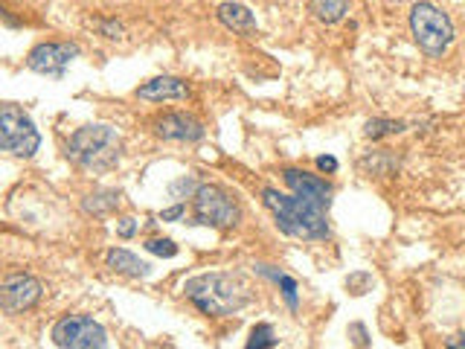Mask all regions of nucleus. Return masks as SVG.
<instances>
[{"label": "nucleus", "instance_id": "nucleus-1", "mask_svg": "<svg viewBox=\"0 0 465 349\" xmlns=\"http://www.w3.org/2000/svg\"><path fill=\"white\" fill-rule=\"evenodd\" d=\"M183 294L192 300L198 312L209 317H233L254 300L250 285L233 271H212V274L192 277L183 285Z\"/></svg>", "mask_w": 465, "mask_h": 349}, {"label": "nucleus", "instance_id": "nucleus-2", "mask_svg": "<svg viewBox=\"0 0 465 349\" xmlns=\"http://www.w3.org/2000/svg\"><path fill=\"white\" fill-rule=\"evenodd\" d=\"M262 204L270 210V216L277 219V227L291 239H303V242H320L332 236V227L326 221V210L305 201L297 192H285L279 189H262Z\"/></svg>", "mask_w": 465, "mask_h": 349}, {"label": "nucleus", "instance_id": "nucleus-3", "mask_svg": "<svg viewBox=\"0 0 465 349\" xmlns=\"http://www.w3.org/2000/svg\"><path fill=\"white\" fill-rule=\"evenodd\" d=\"M67 158L88 172H108L123 158V137L108 123H88L70 134Z\"/></svg>", "mask_w": 465, "mask_h": 349}, {"label": "nucleus", "instance_id": "nucleus-4", "mask_svg": "<svg viewBox=\"0 0 465 349\" xmlns=\"http://www.w3.org/2000/svg\"><path fill=\"white\" fill-rule=\"evenodd\" d=\"M410 32L419 50L428 58H442L454 44V21L448 12H442L431 0H416L410 6Z\"/></svg>", "mask_w": 465, "mask_h": 349}, {"label": "nucleus", "instance_id": "nucleus-5", "mask_svg": "<svg viewBox=\"0 0 465 349\" xmlns=\"http://www.w3.org/2000/svg\"><path fill=\"white\" fill-rule=\"evenodd\" d=\"M192 198H195V207H192L195 224H204L212 230H233L242 221V207L224 186L201 184Z\"/></svg>", "mask_w": 465, "mask_h": 349}, {"label": "nucleus", "instance_id": "nucleus-6", "mask_svg": "<svg viewBox=\"0 0 465 349\" xmlns=\"http://www.w3.org/2000/svg\"><path fill=\"white\" fill-rule=\"evenodd\" d=\"M41 146V134L24 108L15 102H4L0 108V149L12 158H32Z\"/></svg>", "mask_w": 465, "mask_h": 349}, {"label": "nucleus", "instance_id": "nucleus-7", "mask_svg": "<svg viewBox=\"0 0 465 349\" xmlns=\"http://www.w3.org/2000/svg\"><path fill=\"white\" fill-rule=\"evenodd\" d=\"M53 343L62 349H105L108 332L88 315H67L53 326Z\"/></svg>", "mask_w": 465, "mask_h": 349}, {"label": "nucleus", "instance_id": "nucleus-8", "mask_svg": "<svg viewBox=\"0 0 465 349\" xmlns=\"http://www.w3.org/2000/svg\"><path fill=\"white\" fill-rule=\"evenodd\" d=\"M79 55V47L70 41H44L29 50L27 55V67L32 73L41 76H53V79H62L64 70L70 67V62Z\"/></svg>", "mask_w": 465, "mask_h": 349}, {"label": "nucleus", "instance_id": "nucleus-9", "mask_svg": "<svg viewBox=\"0 0 465 349\" xmlns=\"http://www.w3.org/2000/svg\"><path fill=\"white\" fill-rule=\"evenodd\" d=\"M44 294V285L38 282L29 274H12L4 280V288H0V306H4L6 315H21L29 312V308L38 306Z\"/></svg>", "mask_w": 465, "mask_h": 349}, {"label": "nucleus", "instance_id": "nucleus-10", "mask_svg": "<svg viewBox=\"0 0 465 349\" xmlns=\"http://www.w3.org/2000/svg\"><path fill=\"white\" fill-rule=\"evenodd\" d=\"M154 134L169 143H198V140H204L207 128L198 116L178 111V114H163L160 120L154 123Z\"/></svg>", "mask_w": 465, "mask_h": 349}, {"label": "nucleus", "instance_id": "nucleus-11", "mask_svg": "<svg viewBox=\"0 0 465 349\" xmlns=\"http://www.w3.org/2000/svg\"><path fill=\"white\" fill-rule=\"evenodd\" d=\"M282 181L291 192H297L305 201H312L323 210L332 207V184H326L317 174L305 172V169H282Z\"/></svg>", "mask_w": 465, "mask_h": 349}, {"label": "nucleus", "instance_id": "nucleus-12", "mask_svg": "<svg viewBox=\"0 0 465 349\" xmlns=\"http://www.w3.org/2000/svg\"><path fill=\"white\" fill-rule=\"evenodd\" d=\"M189 85L178 76H158V79H148L137 88V100L143 102H169V100H186Z\"/></svg>", "mask_w": 465, "mask_h": 349}, {"label": "nucleus", "instance_id": "nucleus-13", "mask_svg": "<svg viewBox=\"0 0 465 349\" xmlns=\"http://www.w3.org/2000/svg\"><path fill=\"white\" fill-rule=\"evenodd\" d=\"M221 27H227L230 32L236 35H256V18L244 4H236V0H224V4L216 9Z\"/></svg>", "mask_w": 465, "mask_h": 349}, {"label": "nucleus", "instance_id": "nucleus-14", "mask_svg": "<svg viewBox=\"0 0 465 349\" xmlns=\"http://www.w3.org/2000/svg\"><path fill=\"white\" fill-rule=\"evenodd\" d=\"M105 265L113 271V274H123V277H131V280H143L151 274V265L143 262L137 254H131L125 247H111L105 254Z\"/></svg>", "mask_w": 465, "mask_h": 349}, {"label": "nucleus", "instance_id": "nucleus-15", "mask_svg": "<svg viewBox=\"0 0 465 349\" xmlns=\"http://www.w3.org/2000/svg\"><path fill=\"white\" fill-rule=\"evenodd\" d=\"M308 9H312V15L317 18L320 24L332 27V24H338V21H343V18H346L349 0H312Z\"/></svg>", "mask_w": 465, "mask_h": 349}, {"label": "nucleus", "instance_id": "nucleus-16", "mask_svg": "<svg viewBox=\"0 0 465 349\" xmlns=\"http://www.w3.org/2000/svg\"><path fill=\"white\" fill-rule=\"evenodd\" d=\"M116 204H120V189H99V192H90L82 201V210L88 216H105V212L116 210Z\"/></svg>", "mask_w": 465, "mask_h": 349}, {"label": "nucleus", "instance_id": "nucleus-17", "mask_svg": "<svg viewBox=\"0 0 465 349\" xmlns=\"http://www.w3.org/2000/svg\"><path fill=\"white\" fill-rule=\"evenodd\" d=\"M404 128H407V123H401V120H387V116H375V120H366L363 137H366V140H384V137H393V134H401Z\"/></svg>", "mask_w": 465, "mask_h": 349}, {"label": "nucleus", "instance_id": "nucleus-18", "mask_svg": "<svg viewBox=\"0 0 465 349\" xmlns=\"http://www.w3.org/2000/svg\"><path fill=\"white\" fill-rule=\"evenodd\" d=\"M256 271H259V274H265L268 280H274V282L282 288L285 303H288L291 308H297V280H291L288 274H282V271L270 268V265H256Z\"/></svg>", "mask_w": 465, "mask_h": 349}, {"label": "nucleus", "instance_id": "nucleus-19", "mask_svg": "<svg viewBox=\"0 0 465 349\" xmlns=\"http://www.w3.org/2000/svg\"><path fill=\"white\" fill-rule=\"evenodd\" d=\"M250 349H265V346H277V335H274V326L270 323H259L254 326L250 332V341H247Z\"/></svg>", "mask_w": 465, "mask_h": 349}, {"label": "nucleus", "instance_id": "nucleus-20", "mask_svg": "<svg viewBox=\"0 0 465 349\" xmlns=\"http://www.w3.org/2000/svg\"><path fill=\"white\" fill-rule=\"evenodd\" d=\"M198 192V184L192 181V174H181L178 181L169 184V196L172 198H186V196H195Z\"/></svg>", "mask_w": 465, "mask_h": 349}, {"label": "nucleus", "instance_id": "nucleus-21", "mask_svg": "<svg viewBox=\"0 0 465 349\" xmlns=\"http://www.w3.org/2000/svg\"><path fill=\"white\" fill-rule=\"evenodd\" d=\"M146 250H148V254H154V256H163V259L178 256V245H174L172 239H148Z\"/></svg>", "mask_w": 465, "mask_h": 349}, {"label": "nucleus", "instance_id": "nucleus-22", "mask_svg": "<svg viewBox=\"0 0 465 349\" xmlns=\"http://www.w3.org/2000/svg\"><path fill=\"white\" fill-rule=\"evenodd\" d=\"M373 282H375V280H373L370 274H363V271H361V274H352V277L346 280V288L352 291V294H366V288H370Z\"/></svg>", "mask_w": 465, "mask_h": 349}, {"label": "nucleus", "instance_id": "nucleus-23", "mask_svg": "<svg viewBox=\"0 0 465 349\" xmlns=\"http://www.w3.org/2000/svg\"><path fill=\"white\" fill-rule=\"evenodd\" d=\"M140 230V221L131 219V216H123L120 221H116V236L120 239H134V233Z\"/></svg>", "mask_w": 465, "mask_h": 349}, {"label": "nucleus", "instance_id": "nucleus-24", "mask_svg": "<svg viewBox=\"0 0 465 349\" xmlns=\"http://www.w3.org/2000/svg\"><path fill=\"white\" fill-rule=\"evenodd\" d=\"M96 27H99V32L105 38H123V24H116V21H99Z\"/></svg>", "mask_w": 465, "mask_h": 349}, {"label": "nucleus", "instance_id": "nucleus-25", "mask_svg": "<svg viewBox=\"0 0 465 349\" xmlns=\"http://www.w3.org/2000/svg\"><path fill=\"white\" fill-rule=\"evenodd\" d=\"M183 216H186V207L183 204H174V207H169V210L160 212V221H178Z\"/></svg>", "mask_w": 465, "mask_h": 349}, {"label": "nucleus", "instance_id": "nucleus-26", "mask_svg": "<svg viewBox=\"0 0 465 349\" xmlns=\"http://www.w3.org/2000/svg\"><path fill=\"white\" fill-rule=\"evenodd\" d=\"M317 169L320 172H338V160L332 158V154H320V158H317Z\"/></svg>", "mask_w": 465, "mask_h": 349}, {"label": "nucleus", "instance_id": "nucleus-27", "mask_svg": "<svg viewBox=\"0 0 465 349\" xmlns=\"http://www.w3.org/2000/svg\"><path fill=\"white\" fill-rule=\"evenodd\" d=\"M349 332L358 335V338H355L358 346H366V343H370V341H366V332H363V326H361V323H352V326H349Z\"/></svg>", "mask_w": 465, "mask_h": 349}, {"label": "nucleus", "instance_id": "nucleus-28", "mask_svg": "<svg viewBox=\"0 0 465 349\" xmlns=\"http://www.w3.org/2000/svg\"><path fill=\"white\" fill-rule=\"evenodd\" d=\"M445 346L448 349H465V335L459 332V335H451L448 341H445Z\"/></svg>", "mask_w": 465, "mask_h": 349}]
</instances>
